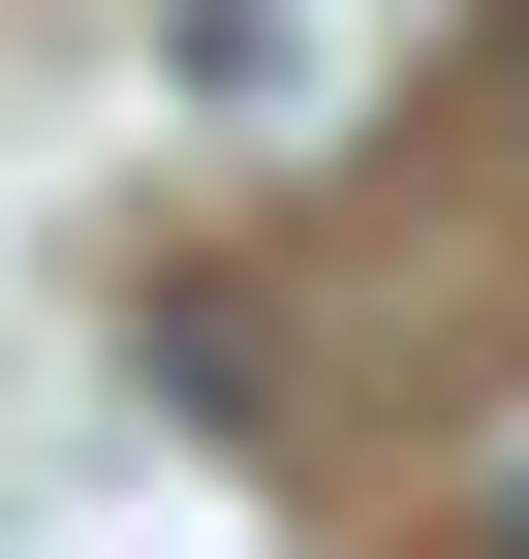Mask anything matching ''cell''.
Returning a JSON list of instances; mask_svg holds the SVG:
<instances>
[{
    "label": "cell",
    "instance_id": "obj_1",
    "mask_svg": "<svg viewBox=\"0 0 529 559\" xmlns=\"http://www.w3.org/2000/svg\"><path fill=\"white\" fill-rule=\"evenodd\" d=\"M468 559H529V466H498V498H468Z\"/></svg>",
    "mask_w": 529,
    "mask_h": 559
}]
</instances>
